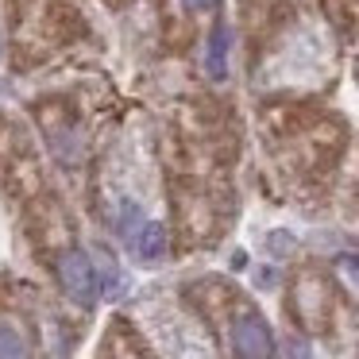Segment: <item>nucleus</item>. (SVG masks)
Returning a JSON list of instances; mask_svg holds the SVG:
<instances>
[{
	"label": "nucleus",
	"instance_id": "f257e3e1",
	"mask_svg": "<svg viewBox=\"0 0 359 359\" xmlns=\"http://www.w3.org/2000/svg\"><path fill=\"white\" fill-rule=\"evenodd\" d=\"M58 282L66 286V294L74 297L78 305H93L97 294H101V278H97V266L86 251H66L58 259Z\"/></svg>",
	"mask_w": 359,
	"mask_h": 359
},
{
	"label": "nucleus",
	"instance_id": "f03ea898",
	"mask_svg": "<svg viewBox=\"0 0 359 359\" xmlns=\"http://www.w3.org/2000/svg\"><path fill=\"white\" fill-rule=\"evenodd\" d=\"M232 340H236V351H240L243 359H271V351H274L271 328H266L259 317H251V313L236 320Z\"/></svg>",
	"mask_w": 359,
	"mask_h": 359
},
{
	"label": "nucleus",
	"instance_id": "7ed1b4c3",
	"mask_svg": "<svg viewBox=\"0 0 359 359\" xmlns=\"http://www.w3.org/2000/svg\"><path fill=\"white\" fill-rule=\"evenodd\" d=\"M135 255L143 263H155V259L166 255V228L155 224V220H143L140 232H135Z\"/></svg>",
	"mask_w": 359,
	"mask_h": 359
},
{
	"label": "nucleus",
	"instance_id": "20e7f679",
	"mask_svg": "<svg viewBox=\"0 0 359 359\" xmlns=\"http://www.w3.org/2000/svg\"><path fill=\"white\" fill-rule=\"evenodd\" d=\"M228 43H232V32L220 24L217 32L209 35V58H205V66H209V74H212L217 81L228 78Z\"/></svg>",
	"mask_w": 359,
	"mask_h": 359
},
{
	"label": "nucleus",
	"instance_id": "39448f33",
	"mask_svg": "<svg viewBox=\"0 0 359 359\" xmlns=\"http://www.w3.org/2000/svg\"><path fill=\"white\" fill-rule=\"evenodd\" d=\"M0 359H27L24 336H20L12 325H0Z\"/></svg>",
	"mask_w": 359,
	"mask_h": 359
},
{
	"label": "nucleus",
	"instance_id": "423d86ee",
	"mask_svg": "<svg viewBox=\"0 0 359 359\" xmlns=\"http://www.w3.org/2000/svg\"><path fill=\"white\" fill-rule=\"evenodd\" d=\"M340 266H344V271H351V274L359 278V255H344V259H340Z\"/></svg>",
	"mask_w": 359,
	"mask_h": 359
},
{
	"label": "nucleus",
	"instance_id": "0eeeda50",
	"mask_svg": "<svg viewBox=\"0 0 359 359\" xmlns=\"http://www.w3.org/2000/svg\"><path fill=\"white\" fill-rule=\"evenodd\" d=\"M186 8H209V4H217V0H182Z\"/></svg>",
	"mask_w": 359,
	"mask_h": 359
},
{
	"label": "nucleus",
	"instance_id": "6e6552de",
	"mask_svg": "<svg viewBox=\"0 0 359 359\" xmlns=\"http://www.w3.org/2000/svg\"><path fill=\"white\" fill-rule=\"evenodd\" d=\"M294 359H309V351H305L302 344H294Z\"/></svg>",
	"mask_w": 359,
	"mask_h": 359
}]
</instances>
